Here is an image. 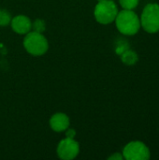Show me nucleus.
I'll return each mask as SVG.
<instances>
[{"label":"nucleus","mask_w":159,"mask_h":160,"mask_svg":"<svg viewBox=\"0 0 159 160\" xmlns=\"http://www.w3.org/2000/svg\"><path fill=\"white\" fill-rule=\"evenodd\" d=\"M80 153L79 143L73 138H66L62 140L57 146V155L61 159L71 160Z\"/></svg>","instance_id":"6"},{"label":"nucleus","mask_w":159,"mask_h":160,"mask_svg":"<svg viewBox=\"0 0 159 160\" xmlns=\"http://www.w3.org/2000/svg\"><path fill=\"white\" fill-rule=\"evenodd\" d=\"M11 19L10 14L7 10L0 9V26H7L10 23Z\"/></svg>","instance_id":"11"},{"label":"nucleus","mask_w":159,"mask_h":160,"mask_svg":"<svg viewBox=\"0 0 159 160\" xmlns=\"http://www.w3.org/2000/svg\"><path fill=\"white\" fill-rule=\"evenodd\" d=\"M123 157L127 160H148L151 154L145 143L140 141H134L124 147Z\"/></svg>","instance_id":"5"},{"label":"nucleus","mask_w":159,"mask_h":160,"mask_svg":"<svg viewBox=\"0 0 159 160\" xmlns=\"http://www.w3.org/2000/svg\"><path fill=\"white\" fill-rule=\"evenodd\" d=\"M23 46L25 50L32 55L39 56L44 54L48 51V40L42 35L35 31L28 32L23 40Z\"/></svg>","instance_id":"3"},{"label":"nucleus","mask_w":159,"mask_h":160,"mask_svg":"<svg viewBox=\"0 0 159 160\" xmlns=\"http://www.w3.org/2000/svg\"><path fill=\"white\" fill-rule=\"evenodd\" d=\"M32 28L35 32L37 33H43L46 29V24L43 20L37 19L33 23H32Z\"/></svg>","instance_id":"12"},{"label":"nucleus","mask_w":159,"mask_h":160,"mask_svg":"<svg viewBox=\"0 0 159 160\" xmlns=\"http://www.w3.org/2000/svg\"><path fill=\"white\" fill-rule=\"evenodd\" d=\"M11 27L14 32L20 35H26L32 28V22L27 16L18 15L11 19Z\"/></svg>","instance_id":"7"},{"label":"nucleus","mask_w":159,"mask_h":160,"mask_svg":"<svg viewBox=\"0 0 159 160\" xmlns=\"http://www.w3.org/2000/svg\"><path fill=\"white\" fill-rule=\"evenodd\" d=\"M50 126L52 129L55 132H62L68 128L69 118L67 114L58 112L52 116L50 120Z\"/></svg>","instance_id":"8"},{"label":"nucleus","mask_w":159,"mask_h":160,"mask_svg":"<svg viewBox=\"0 0 159 160\" xmlns=\"http://www.w3.org/2000/svg\"><path fill=\"white\" fill-rule=\"evenodd\" d=\"M76 135V132L73 129H67V138H74V136Z\"/></svg>","instance_id":"15"},{"label":"nucleus","mask_w":159,"mask_h":160,"mask_svg":"<svg viewBox=\"0 0 159 160\" xmlns=\"http://www.w3.org/2000/svg\"><path fill=\"white\" fill-rule=\"evenodd\" d=\"M141 26L151 34L159 31V4L150 3L146 5L141 16Z\"/></svg>","instance_id":"2"},{"label":"nucleus","mask_w":159,"mask_h":160,"mask_svg":"<svg viewBox=\"0 0 159 160\" xmlns=\"http://www.w3.org/2000/svg\"><path fill=\"white\" fill-rule=\"evenodd\" d=\"M109 160H123L124 159V157H123V154L121 153H114L113 155H112L111 157H109Z\"/></svg>","instance_id":"14"},{"label":"nucleus","mask_w":159,"mask_h":160,"mask_svg":"<svg viewBox=\"0 0 159 160\" xmlns=\"http://www.w3.org/2000/svg\"><path fill=\"white\" fill-rule=\"evenodd\" d=\"M97 1H98V2H99V1H103V0H97Z\"/></svg>","instance_id":"16"},{"label":"nucleus","mask_w":159,"mask_h":160,"mask_svg":"<svg viewBox=\"0 0 159 160\" xmlns=\"http://www.w3.org/2000/svg\"><path fill=\"white\" fill-rule=\"evenodd\" d=\"M121 59H122V62L125 65L133 66V65H135L138 62L139 57H138V54L134 51H131V50L128 49V50L125 51L121 54Z\"/></svg>","instance_id":"9"},{"label":"nucleus","mask_w":159,"mask_h":160,"mask_svg":"<svg viewBox=\"0 0 159 160\" xmlns=\"http://www.w3.org/2000/svg\"><path fill=\"white\" fill-rule=\"evenodd\" d=\"M114 21L119 32L127 36L136 35L141 28L139 16L130 9H123L119 11Z\"/></svg>","instance_id":"1"},{"label":"nucleus","mask_w":159,"mask_h":160,"mask_svg":"<svg viewBox=\"0 0 159 160\" xmlns=\"http://www.w3.org/2000/svg\"><path fill=\"white\" fill-rule=\"evenodd\" d=\"M118 12V8L113 0H103L96 6L94 15L99 23L108 24L115 20Z\"/></svg>","instance_id":"4"},{"label":"nucleus","mask_w":159,"mask_h":160,"mask_svg":"<svg viewBox=\"0 0 159 160\" xmlns=\"http://www.w3.org/2000/svg\"><path fill=\"white\" fill-rule=\"evenodd\" d=\"M128 49H129V44H128L126 40L121 39L120 41H118L117 46H116V52H117L118 54L121 55L125 51H127V50H128Z\"/></svg>","instance_id":"13"},{"label":"nucleus","mask_w":159,"mask_h":160,"mask_svg":"<svg viewBox=\"0 0 159 160\" xmlns=\"http://www.w3.org/2000/svg\"><path fill=\"white\" fill-rule=\"evenodd\" d=\"M140 0H119V3L123 9H130L133 10L138 7Z\"/></svg>","instance_id":"10"}]
</instances>
